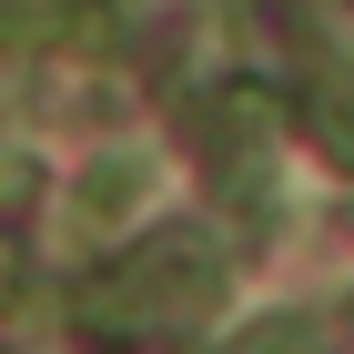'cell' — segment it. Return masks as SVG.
Here are the masks:
<instances>
[{
    "label": "cell",
    "instance_id": "cell-1",
    "mask_svg": "<svg viewBox=\"0 0 354 354\" xmlns=\"http://www.w3.org/2000/svg\"><path fill=\"white\" fill-rule=\"evenodd\" d=\"M213 304H223V253L203 233H162L132 263H111V273L82 283V324L102 344H132V334H192Z\"/></svg>",
    "mask_w": 354,
    "mask_h": 354
},
{
    "label": "cell",
    "instance_id": "cell-2",
    "mask_svg": "<svg viewBox=\"0 0 354 354\" xmlns=\"http://www.w3.org/2000/svg\"><path fill=\"white\" fill-rule=\"evenodd\" d=\"M142 203H152V162H142V152H102V162L71 183V203H61V233H71V243H111V233H132Z\"/></svg>",
    "mask_w": 354,
    "mask_h": 354
},
{
    "label": "cell",
    "instance_id": "cell-3",
    "mask_svg": "<svg viewBox=\"0 0 354 354\" xmlns=\"http://www.w3.org/2000/svg\"><path fill=\"white\" fill-rule=\"evenodd\" d=\"M273 122H283V102H273L263 82H223L213 102H203V142H213V152H253V142H273Z\"/></svg>",
    "mask_w": 354,
    "mask_h": 354
},
{
    "label": "cell",
    "instance_id": "cell-4",
    "mask_svg": "<svg viewBox=\"0 0 354 354\" xmlns=\"http://www.w3.org/2000/svg\"><path fill=\"white\" fill-rule=\"evenodd\" d=\"M21 294V243H10V233H0V304Z\"/></svg>",
    "mask_w": 354,
    "mask_h": 354
},
{
    "label": "cell",
    "instance_id": "cell-5",
    "mask_svg": "<svg viewBox=\"0 0 354 354\" xmlns=\"http://www.w3.org/2000/svg\"><path fill=\"white\" fill-rule=\"evenodd\" d=\"M263 354H294V344H263Z\"/></svg>",
    "mask_w": 354,
    "mask_h": 354
}]
</instances>
